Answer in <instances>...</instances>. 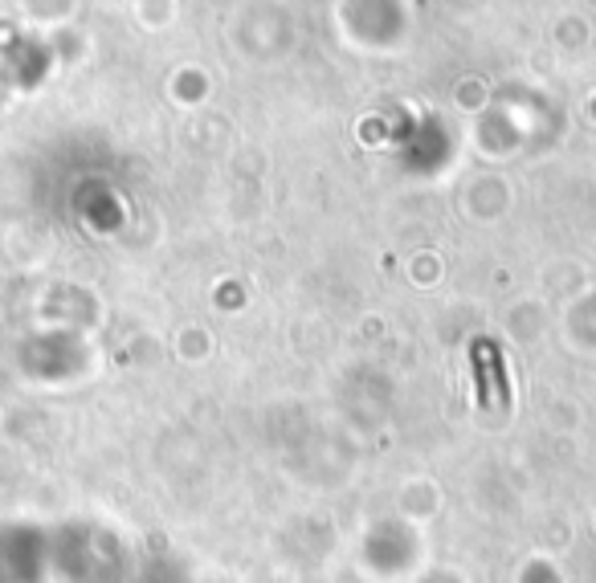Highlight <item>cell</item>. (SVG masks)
Returning <instances> with one entry per match:
<instances>
[{"mask_svg":"<svg viewBox=\"0 0 596 583\" xmlns=\"http://www.w3.org/2000/svg\"><path fill=\"white\" fill-rule=\"evenodd\" d=\"M474 375H478V404L486 412H506L510 408V384L503 367V347L494 339H474Z\"/></svg>","mask_w":596,"mask_h":583,"instance_id":"6da1fadb","label":"cell"}]
</instances>
